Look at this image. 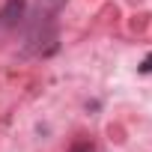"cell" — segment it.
<instances>
[{"label": "cell", "mask_w": 152, "mask_h": 152, "mask_svg": "<svg viewBox=\"0 0 152 152\" xmlns=\"http://www.w3.org/2000/svg\"><path fill=\"white\" fill-rule=\"evenodd\" d=\"M137 72H140V75H152V54H149V57L137 66Z\"/></svg>", "instance_id": "obj_3"}, {"label": "cell", "mask_w": 152, "mask_h": 152, "mask_svg": "<svg viewBox=\"0 0 152 152\" xmlns=\"http://www.w3.org/2000/svg\"><path fill=\"white\" fill-rule=\"evenodd\" d=\"M27 12V0H6V6L0 9V30H15Z\"/></svg>", "instance_id": "obj_1"}, {"label": "cell", "mask_w": 152, "mask_h": 152, "mask_svg": "<svg viewBox=\"0 0 152 152\" xmlns=\"http://www.w3.org/2000/svg\"><path fill=\"white\" fill-rule=\"evenodd\" d=\"M72 152H96V146H93L90 140H78V143L72 146Z\"/></svg>", "instance_id": "obj_2"}]
</instances>
